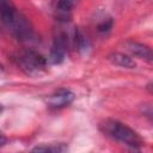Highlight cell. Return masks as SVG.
<instances>
[{"mask_svg":"<svg viewBox=\"0 0 153 153\" xmlns=\"http://www.w3.org/2000/svg\"><path fill=\"white\" fill-rule=\"evenodd\" d=\"M0 24L20 41L32 38V27L26 18L16 10L11 0H0Z\"/></svg>","mask_w":153,"mask_h":153,"instance_id":"cell-1","label":"cell"},{"mask_svg":"<svg viewBox=\"0 0 153 153\" xmlns=\"http://www.w3.org/2000/svg\"><path fill=\"white\" fill-rule=\"evenodd\" d=\"M100 129L103 133H105L108 136L129 146L133 148H139L143 145V141L141 136L133 130L127 124L116 121V120H106L100 124Z\"/></svg>","mask_w":153,"mask_h":153,"instance_id":"cell-2","label":"cell"},{"mask_svg":"<svg viewBox=\"0 0 153 153\" xmlns=\"http://www.w3.org/2000/svg\"><path fill=\"white\" fill-rule=\"evenodd\" d=\"M16 62L18 67L27 75L36 76L45 72L48 60L38 51L32 49H25L16 55Z\"/></svg>","mask_w":153,"mask_h":153,"instance_id":"cell-3","label":"cell"},{"mask_svg":"<svg viewBox=\"0 0 153 153\" xmlns=\"http://www.w3.org/2000/svg\"><path fill=\"white\" fill-rule=\"evenodd\" d=\"M68 42H69L68 35L66 32H59L54 38V43L49 53L48 62L53 65L61 63L66 57L67 49H68Z\"/></svg>","mask_w":153,"mask_h":153,"instance_id":"cell-4","label":"cell"},{"mask_svg":"<svg viewBox=\"0 0 153 153\" xmlns=\"http://www.w3.org/2000/svg\"><path fill=\"white\" fill-rule=\"evenodd\" d=\"M74 100V93L67 88H60L50 94L47 99V104L51 109H61L68 106Z\"/></svg>","mask_w":153,"mask_h":153,"instance_id":"cell-5","label":"cell"},{"mask_svg":"<svg viewBox=\"0 0 153 153\" xmlns=\"http://www.w3.org/2000/svg\"><path fill=\"white\" fill-rule=\"evenodd\" d=\"M126 47H127V50L131 55H134L139 59H143L148 62H152V50L146 44L134 42V41H129V42L126 43Z\"/></svg>","mask_w":153,"mask_h":153,"instance_id":"cell-6","label":"cell"},{"mask_svg":"<svg viewBox=\"0 0 153 153\" xmlns=\"http://www.w3.org/2000/svg\"><path fill=\"white\" fill-rule=\"evenodd\" d=\"M76 2H78V0H57L56 5H55L56 18L62 22L68 20Z\"/></svg>","mask_w":153,"mask_h":153,"instance_id":"cell-7","label":"cell"},{"mask_svg":"<svg viewBox=\"0 0 153 153\" xmlns=\"http://www.w3.org/2000/svg\"><path fill=\"white\" fill-rule=\"evenodd\" d=\"M109 60L111 61V63L116 65V66H120V67H123V68H135V61L129 57L128 55H124L122 53H111L109 55Z\"/></svg>","mask_w":153,"mask_h":153,"instance_id":"cell-8","label":"cell"},{"mask_svg":"<svg viewBox=\"0 0 153 153\" xmlns=\"http://www.w3.org/2000/svg\"><path fill=\"white\" fill-rule=\"evenodd\" d=\"M68 149V147L63 143H51L48 146H37L35 147L32 151L35 152H53V153H57V152H66Z\"/></svg>","mask_w":153,"mask_h":153,"instance_id":"cell-9","label":"cell"},{"mask_svg":"<svg viewBox=\"0 0 153 153\" xmlns=\"http://www.w3.org/2000/svg\"><path fill=\"white\" fill-rule=\"evenodd\" d=\"M112 26V20L111 19H105L102 24L98 25V31L100 32H108Z\"/></svg>","mask_w":153,"mask_h":153,"instance_id":"cell-10","label":"cell"},{"mask_svg":"<svg viewBox=\"0 0 153 153\" xmlns=\"http://www.w3.org/2000/svg\"><path fill=\"white\" fill-rule=\"evenodd\" d=\"M6 143V136L0 131V147H2Z\"/></svg>","mask_w":153,"mask_h":153,"instance_id":"cell-11","label":"cell"},{"mask_svg":"<svg viewBox=\"0 0 153 153\" xmlns=\"http://www.w3.org/2000/svg\"><path fill=\"white\" fill-rule=\"evenodd\" d=\"M2 73H4V67H2V65L0 63V75H1Z\"/></svg>","mask_w":153,"mask_h":153,"instance_id":"cell-12","label":"cell"},{"mask_svg":"<svg viewBox=\"0 0 153 153\" xmlns=\"http://www.w3.org/2000/svg\"><path fill=\"white\" fill-rule=\"evenodd\" d=\"M1 112H2V105L0 104V114H1Z\"/></svg>","mask_w":153,"mask_h":153,"instance_id":"cell-13","label":"cell"}]
</instances>
